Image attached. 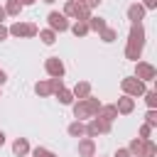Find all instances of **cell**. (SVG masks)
I'll list each match as a JSON object with an SVG mask.
<instances>
[{
  "instance_id": "cell-1",
  "label": "cell",
  "mask_w": 157,
  "mask_h": 157,
  "mask_svg": "<svg viewBox=\"0 0 157 157\" xmlns=\"http://www.w3.org/2000/svg\"><path fill=\"white\" fill-rule=\"evenodd\" d=\"M7 32H10V37H17V39H32V37H37L39 27H37L34 22L17 20V22H12V25L7 27Z\"/></svg>"
},
{
  "instance_id": "cell-2",
  "label": "cell",
  "mask_w": 157,
  "mask_h": 157,
  "mask_svg": "<svg viewBox=\"0 0 157 157\" xmlns=\"http://www.w3.org/2000/svg\"><path fill=\"white\" fill-rule=\"evenodd\" d=\"M120 88H123V93L130 96V98H140V96L147 91L145 81L135 78V76H125V78H120Z\"/></svg>"
},
{
  "instance_id": "cell-3",
  "label": "cell",
  "mask_w": 157,
  "mask_h": 157,
  "mask_svg": "<svg viewBox=\"0 0 157 157\" xmlns=\"http://www.w3.org/2000/svg\"><path fill=\"white\" fill-rule=\"evenodd\" d=\"M83 125H86V137H98V135H108L113 123H105L101 118H88Z\"/></svg>"
},
{
  "instance_id": "cell-4",
  "label": "cell",
  "mask_w": 157,
  "mask_h": 157,
  "mask_svg": "<svg viewBox=\"0 0 157 157\" xmlns=\"http://www.w3.org/2000/svg\"><path fill=\"white\" fill-rule=\"evenodd\" d=\"M135 78H140V81H145V83H150V81H155L157 78V69L150 64V61H135V74H132Z\"/></svg>"
},
{
  "instance_id": "cell-5",
  "label": "cell",
  "mask_w": 157,
  "mask_h": 157,
  "mask_svg": "<svg viewBox=\"0 0 157 157\" xmlns=\"http://www.w3.org/2000/svg\"><path fill=\"white\" fill-rule=\"evenodd\" d=\"M47 25H49V29H54V32L59 34V32H66L71 22H69V17H66V15H61V12L52 10V12L47 15Z\"/></svg>"
},
{
  "instance_id": "cell-6",
  "label": "cell",
  "mask_w": 157,
  "mask_h": 157,
  "mask_svg": "<svg viewBox=\"0 0 157 157\" xmlns=\"http://www.w3.org/2000/svg\"><path fill=\"white\" fill-rule=\"evenodd\" d=\"M145 25L142 22H130V34H128V44L130 47H145Z\"/></svg>"
},
{
  "instance_id": "cell-7",
  "label": "cell",
  "mask_w": 157,
  "mask_h": 157,
  "mask_svg": "<svg viewBox=\"0 0 157 157\" xmlns=\"http://www.w3.org/2000/svg\"><path fill=\"white\" fill-rule=\"evenodd\" d=\"M44 71L52 76V78H64V74H66V66H64V61L59 59V56H49V59H44Z\"/></svg>"
},
{
  "instance_id": "cell-8",
  "label": "cell",
  "mask_w": 157,
  "mask_h": 157,
  "mask_svg": "<svg viewBox=\"0 0 157 157\" xmlns=\"http://www.w3.org/2000/svg\"><path fill=\"white\" fill-rule=\"evenodd\" d=\"M76 150H78V157H96V140L83 135V137H78Z\"/></svg>"
},
{
  "instance_id": "cell-9",
  "label": "cell",
  "mask_w": 157,
  "mask_h": 157,
  "mask_svg": "<svg viewBox=\"0 0 157 157\" xmlns=\"http://www.w3.org/2000/svg\"><path fill=\"white\" fill-rule=\"evenodd\" d=\"M71 110H74V120H83V123H86L88 118H93L83 98H78V101H74V103H71Z\"/></svg>"
},
{
  "instance_id": "cell-10",
  "label": "cell",
  "mask_w": 157,
  "mask_h": 157,
  "mask_svg": "<svg viewBox=\"0 0 157 157\" xmlns=\"http://www.w3.org/2000/svg\"><path fill=\"white\" fill-rule=\"evenodd\" d=\"M96 118H101V120H105V123H113V120L118 118V108H115V103H101Z\"/></svg>"
},
{
  "instance_id": "cell-11",
  "label": "cell",
  "mask_w": 157,
  "mask_h": 157,
  "mask_svg": "<svg viewBox=\"0 0 157 157\" xmlns=\"http://www.w3.org/2000/svg\"><path fill=\"white\" fill-rule=\"evenodd\" d=\"M115 108H118V115H130L132 110H135V98H130V96H120L118 101H115Z\"/></svg>"
},
{
  "instance_id": "cell-12",
  "label": "cell",
  "mask_w": 157,
  "mask_h": 157,
  "mask_svg": "<svg viewBox=\"0 0 157 157\" xmlns=\"http://www.w3.org/2000/svg\"><path fill=\"white\" fill-rule=\"evenodd\" d=\"M29 142H27V137H15V142H12V155L15 157H27L29 155Z\"/></svg>"
},
{
  "instance_id": "cell-13",
  "label": "cell",
  "mask_w": 157,
  "mask_h": 157,
  "mask_svg": "<svg viewBox=\"0 0 157 157\" xmlns=\"http://www.w3.org/2000/svg\"><path fill=\"white\" fill-rule=\"evenodd\" d=\"M145 7H142V2H132L130 7H128V20L130 22H142L145 20Z\"/></svg>"
},
{
  "instance_id": "cell-14",
  "label": "cell",
  "mask_w": 157,
  "mask_h": 157,
  "mask_svg": "<svg viewBox=\"0 0 157 157\" xmlns=\"http://www.w3.org/2000/svg\"><path fill=\"white\" fill-rule=\"evenodd\" d=\"M34 93H37L39 98H49V96H52V83H49V78H39V81L34 83Z\"/></svg>"
},
{
  "instance_id": "cell-15",
  "label": "cell",
  "mask_w": 157,
  "mask_h": 157,
  "mask_svg": "<svg viewBox=\"0 0 157 157\" xmlns=\"http://www.w3.org/2000/svg\"><path fill=\"white\" fill-rule=\"evenodd\" d=\"M5 12H7V17H20V12L25 10V5L20 2V0H5Z\"/></svg>"
},
{
  "instance_id": "cell-16",
  "label": "cell",
  "mask_w": 157,
  "mask_h": 157,
  "mask_svg": "<svg viewBox=\"0 0 157 157\" xmlns=\"http://www.w3.org/2000/svg\"><path fill=\"white\" fill-rule=\"evenodd\" d=\"M71 93H74V98H86V96H91V83L88 81H76Z\"/></svg>"
},
{
  "instance_id": "cell-17",
  "label": "cell",
  "mask_w": 157,
  "mask_h": 157,
  "mask_svg": "<svg viewBox=\"0 0 157 157\" xmlns=\"http://www.w3.org/2000/svg\"><path fill=\"white\" fill-rule=\"evenodd\" d=\"M86 25H88V29H91V32H101V29H105V27H108V22H105L103 17H98V15H91V17L86 20Z\"/></svg>"
},
{
  "instance_id": "cell-18",
  "label": "cell",
  "mask_w": 157,
  "mask_h": 157,
  "mask_svg": "<svg viewBox=\"0 0 157 157\" xmlns=\"http://www.w3.org/2000/svg\"><path fill=\"white\" fill-rule=\"evenodd\" d=\"M66 132H69L71 137H83V135H86V125H83V120H74V123H69Z\"/></svg>"
},
{
  "instance_id": "cell-19",
  "label": "cell",
  "mask_w": 157,
  "mask_h": 157,
  "mask_svg": "<svg viewBox=\"0 0 157 157\" xmlns=\"http://www.w3.org/2000/svg\"><path fill=\"white\" fill-rule=\"evenodd\" d=\"M37 37L42 39V44H47V47H52V44L56 42V37H59V34H56L54 29H49V27H47V29H39V32H37Z\"/></svg>"
},
{
  "instance_id": "cell-20",
  "label": "cell",
  "mask_w": 157,
  "mask_h": 157,
  "mask_svg": "<svg viewBox=\"0 0 157 157\" xmlns=\"http://www.w3.org/2000/svg\"><path fill=\"white\" fill-rule=\"evenodd\" d=\"M56 98H59V103H61V105H71V103L76 101V98H74V93H71V88H66V86L56 91Z\"/></svg>"
},
{
  "instance_id": "cell-21",
  "label": "cell",
  "mask_w": 157,
  "mask_h": 157,
  "mask_svg": "<svg viewBox=\"0 0 157 157\" xmlns=\"http://www.w3.org/2000/svg\"><path fill=\"white\" fill-rule=\"evenodd\" d=\"M69 29H71V34H74V37H86V34L91 32V29H88V25H86V22H78V20H76L74 25H69Z\"/></svg>"
},
{
  "instance_id": "cell-22",
  "label": "cell",
  "mask_w": 157,
  "mask_h": 157,
  "mask_svg": "<svg viewBox=\"0 0 157 157\" xmlns=\"http://www.w3.org/2000/svg\"><path fill=\"white\" fill-rule=\"evenodd\" d=\"M98 37H101V42H105V44H113V42L118 39V29H113V27H105V29H101V32H98Z\"/></svg>"
},
{
  "instance_id": "cell-23",
  "label": "cell",
  "mask_w": 157,
  "mask_h": 157,
  "mask_svg": "<svg viewBox=\"0 0 157 157\" xmlns=\"http://www.w3.org/2000/svg\"><path fill=\"white\" fill-rule=\"evenodd\" d=\"M142 137H132L130 142H128V150H130V155L132 157H142Z\"/></svg>"
},
{
  "instance_id": "cell-24",
  "label": "cell",
  "mask_w": 157,
  "mask_h": 157,
  "mask_svg": "<svg viewBox=\"0 0 157 157\" xmlns=\"http://www.w3.org/2000/svg\"><path fill=\"white\" fill-rule=\"evenodd\" d=\"M142 157H157V145H155L152 137H147L142 142Z\"/></svg>"
},
{
  "instance_id": "cell-25",
  "label": "cell",
  "mask_w": 157,
  "mask_h": 157,
  "mask_svg": "<svg viewBox=\"0 0 157 157\" xmlns=\"http://www.w3.org/2000/svg\"><path fill=\"white\" fill-rule=\"evenodd\" d=\"M140 56H142V47H130V44H125V59L140 61Z\"/></svg>"
},
{
  "instance_id": "cell-26",
  "label": "cell",
  "mask_w": 157,
  "mask_h": 157,
  "mask_svg": "<svg viewBox=\"0 0 157 157\" xmlns=\"http://www.w3.org/2000/svg\"><path fill=\"white\" fill-rule=\"evenodd\" d=\"M91 15H93V12H91V7H86V5H78V7H76V12H74V20H78V22H86Z\"/></svg>"
},
{
  "instance_id": "cell-27",
  "label": "cell",
  "mask_w": 157,
  "mask_h": 157,
  "mask_svg": "<svg viewBox=\"0 0 157 157\" xmlns=\"http://www.w3.org/2000/svg\"><path fill=\"white\" fill-rule=\"evenodd\" d=\"M83 101H86V105H88V110H91V115L96 118V113H98V108H101V101H98L96 96H86Z\"/></svg>"
},
{
  "instance_id": "cell-28",
  "label": "cell",
  "mask_w": 157,
  "mask_h": 157,
  "mask_svg": "<svg viewBox=\"0 0 157 157\" xmlns=\"http://www.w3.org/2000/svg\"><path fill=\"white\" fill-rule=\"evenodd\" d=\"M76 7H78V2H76V0H66V2H64V10H61V15H66V17H71V20H74V12H76Z\"/></svg>"
},
{
  "instance_id": "cell-29",
  "label": "cell",
  "mask_w": 157,
  "mask_h": 157,
  "mask_svg": "<svg viewBox=\"0 0 157 157\" xmlns=\"http://www.w3.org/2000/svg\"><path fill=\"white\" fill-rule=\"evenodd\" d=\"M145 125H150L152 130L157 128V110H155V108H150V110L145 113Z\"/></svg>"
},
{
  "instance_id": "cell-30",
  "label": "cell",
  "mask_w": 157,
  "mask_h": 157,
  "mask_svg": "<svg viewBox=\"0 0 157 157\" xmlns=\"http://www.w3.org/2000/svg\"><path fill=\"white\" fill-rule=\"evenodd\" d=\"M142 96H145V103H147V108H157V91H145Z\"/></svg>"
},
{
  "instance_id": "cell-31",
  "label": "cell",
  "mask_w": 157,
  "mask_h": 157,
  "mask_svg": "<svg viewBox=\"0 0 157 157\" xmlns=\"http://www.w3.org/2000/svg\"><path fill=\"white\" fill-rule=\"evenodd\" d=\"M29 155L32 157H56L52 150H47V147H34V150H29Z\"/></svg>"
},
{
  "instance_id": "cell-32",
  "label": "cell",
  "mask_w": 157,
  "mask_h": 157,
  "mask_svg": "<svg viewBox=\"0 0 157 157\" xmlns=\"http://www.w3.org/2000/svg\"><path fill=\"white\" fill-rule=\"evenodd\" d=\"M49 83H52V93H56L59 88H64V78H59V76L56 78H49Z\"/></svg>"
},
{
  "instance_id": "cell-33",
  "label": "cell",
  "mask_w": 157,
  "mask_h": 157,
  "mask_svg": "<svg viewBox=\"0 0 157 157\" xmlns=\"http://www.w3.org/2000/svg\"><path fill=\"white\" fill-rule=\"evenodd\" d=\"M150 135H152V128H150V125H145V123H142V125H140V137H142V140H147V137H150Z\"/></svg>"
},
{
  "instance_id": "cell-34",
  "label": "cell",
  "mask_w": 157,
  "mask_h": 157,
  "mask_svg": "<svg viewBox=\"0 0 157 157\" xmlns=\"http://www.w3.org/2000/svg\"><path fill=\"white\" fill-rule=\"evenodd\" d=\"M113 157H132V155H130V150H128V147H118Z\"/></svg>"
},
{
  "instance_id": "cell-35",
  "label": "cell",
  "mask_w": 157,
  "mask_h": 157,
  "mask_svg": "<svg viewBox=\"0 0 157 157\" xmlns=\"http://www.w3.org/2000/svg\"><path fill=\"white\" fill-rule=\"evenodd\" d=\"M7 37H10V32H7V25H5V22H0V42H5Z\"/></svg>"
},
{
  "instance_id": "cell-36",
  "label": "cell",
  "mask_w": 157,
  "mask_h": 157,
  "mask_svg": "<svg viewBox=\"0 0 157 157\" xmlns=\"http://www.w3.org/2000/svg\"><path fill=\"white\" fill-rule=\"evenodd\" d=\"M142 7L145 10H155L157 7V0H142Z\"/></svg>"
},
{
  "instance_id": "cell-37",
  "label": "cell",
  "mask_w": 157,
  "mask_h": 157,
  "mask_svg": "<svg viewBox=\"0 0 157 157\" xmlns=\"http://www.w3.org/2000/svg\"><path fill=\"white\" fill-rule=\"evenodd\" d=\"M5 81H7V74H5V69H0V86H5Z\"/></svg>"
},
{
  "instance_id": "cell-38",
  "label": "cell",
  "mask_w": 157,
  "mask_h": 157,
  "mask_svg": "<svg viewBox=\"0 0 157 157\" xmlns=\"http://www.w3.org/2000/svg\"><path fill=\"white\" fill-rule=\"evenodd\" d=\"M5 20H7V12H5V7L0 5V22H5Z\"/></svg>"
},
{
  "instance_id": "cell-39",
  "label": "cell",
  "mask_w": 157,
  "mask_h": 157,
  "mask_svg": "<svg viewBox=\"0 0 157 157\" xmlns=\"http://www.w3.org/2000/svg\"><path fill=\"white\" fill-rule=\"evenodd\" d=\"M20 2H22V5H25V7H29V5H34V2H37V0H20Z\"/></svg>"
},
{
  "instance_id": "cell-40",
  "label": "cell",
  "mask_w": 157,
  "mask_h": 157,
  "mask_svg": "<svg viewBox=\"0 0 157 157\" xmlns=\"http://www.w3.org/2000/svg\"><path fill=\"white\" fill-rule=\"evenodd\" d=\"M2 145H5V132L0 130V147H2Z\"/></svg>"
},
{
  "instance_id": "cell-41",
  "label": "cell",
  "mask_w": 157,
  "mask_h": 157,
  "mask_svg": "<svg viewBox=\"0 0 157 157\" xmlns=\"http://www.w3.org/2000/svg\"><path fill=\"white\" fill-rule=\"evenodd\" d=\"M42 2H47V5H54V2H56V0H42Z\"/></svg>"
},
{
  "instance_id": "cell-42",
  "label": "cell",
  "mask_w": 157,
  "mask_h": 157,
  "mask_svg": "<svg viewBox=\"0 0 157 157\" xmlns=\"http://www.w3.org/2000/svg\"><path fill=\"white\" fill-rule=\"evenodd\" d=\"M0 98H2V86H0Z\"/></svg>"
}]
</instances>
